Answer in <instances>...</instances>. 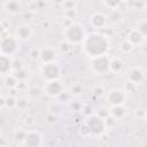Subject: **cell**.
<instances>
[{"label": "cell", "mask_w": 147, "mask_h": 147, "mask_svg": "<svg viewBox=\"0 0 147 147\" xmlns=\"http://www.w3.org/2000/svg\"><path fill=\"white\" fill-rule=\"evenodd\" d=\"M80 47L83 53L90 59L107 55L110 49V38L101 31L90 32L80 44Z\"/></svg>", "instance_id": "obj_1"}, {"label": "cell", "mask_w": 147, "mask_h": 147, "mask_svg": "<svg viewBox=\"0 0 147 147\" xmlns=\"http://www.w3.org/2000/svg\"><path fill=\"white\" fill-rule=\"evenodd\" d=\"M87 32L85 28L78 22H71L63 28V37L70 45H80L85 39Z\"/></svg>", "instance_id": "obj_2"}, {"label": "cell", "mask_w": 147, "mask_h": 147, "mask_svg": "<svg viewBox=\"0 0 147 147\" xmlns=\"http://www.w3.org/2000/svg\"><path fill=\"white\" fill-rule=\"evenodd\" d=\"M83 124L85 125L90 136H101L107 130L105 119L100 117L98 114H91L86 116Z\"/></svg>", "instance_id": "obj_3"}, {"label": "cell", "mask_w": 147, "mask_h": 147, "mask_svg": "<svg viewBox=\"0 0 147 147\" xmlns=\"http://www.w3.org/2000/svg\"><path fill=\"white\" fill-rule=\"evenodd\" d=\"M61 72H62V70H61V67L57 61L51 62V63H42L39 68V76L45 83L60 79V77L62 75Z\"/></svg>", "instance_id": "obj_4"}, {"label": "cell", "mask_w": 147, "mask_h": 147, "mask_svg": "<svg viewBox=\"0 0 147 147\" xmlns=\"http://www.w3.org/2000/svg\"><path fill=\"white\" fill-rule=\"evenodd\" d=\"M110 59L108 55H101L90 59V69L94 75L102 76L110 72Z\"/></svg>", "instance_id": "obj_5"}, {"label": "cell", "mask_w": 147, "mask_h": 147, "mask_svg": "<svg viewBox=\"0 0 147 147\" xmlns=\"http://www.w3.org/2000/svg\"><path fill=\"white\" fill-rule=\"evenodd\" d=\"M20 48V40L14 34H5L1 37L0 41V54L13 56L17 53Z\"/></svg>", "instance_id": "obj_6"}, {"label": "cell", "mask_w": 147, "mask_h": 147, "mask_svg": "<svg viewBox=\"0 0 147 147\" xmlns=\"http://www.w3.org/2000/svg\"><path fill=\"white\" fill-rule=\"evenodd\" d=\"M127 93L122 87H113L106 93V101L110 107L124 106L126 102Z\"/></svg>", "instance_id": "obj_7"}, {"label": "cell", "mask_w": 147, "mask_h": 147, "mask_svg": "<svg viewBox=\"0 0 147 147\" xmlns=\"http://www.w3.org/2000/svg\"><path fill=\"white\" fill-rule=\"evenodd\" d=\"M42 91L49 98L55 99V98H59L61 94H63L65 92V86H64V84L62 83L61 79H56V80L45 83Z\"/></svg>", "instance_id": "obj_8"}, {"label": "cell", "mask_w": 147, "mask_h": 147, "mask_svg": "<svg viewBox=\"0 0 147 147\" xmlns=\"http://www.w3.org/2000/svg\"><path fill=\"white\" fill-rule=\"evenodd\" d=\"M42 144V134L37 130H28L24 132L22 141L23 147H40Z\"/></svg>", "instance_id": "obj_9"}, {"label": "cell", "mask_w": 147, "mask_h": 147, "mask_svg": "<svg viewBox=\"0 0 147 147\" xmlns=\"http://www.w3.org/2000/svg\"><path fill=\"white\" fill-rule=\"evenodd\" d=\"M88 22L92 25V28L96 31H101L107 26L108 17L102 11H93L88 16Z\"/></svg>", "instance_id": "obj_10"}, {"label": "cell", "mask_w": 147, "mask_h": 147, "mask_svg": "<svg viewBox=\"0 0 147 147\" xmlns=\"http://www.w3.org/2000/svg\"><path fill=\"white\" fill-rule=\"evenodd\" d=\"M125 78H126V82L138 86L145 78V72L144 70L140 68V67H132L130 68L126 74H125Z\"/></svg>", "instance_id": "obj_11"}, {"label": "cell", "mask_w": 147, "mask_h": 147, "mask_svg": "<svg viewBox=\"0 0 147 147\" xmlns=\"http://www.w3.org/2000/svg\"><path fill=\"white\" fill-rule=\"evenodd\" d=\"M33 34V30L32 28L28 24V23H22L18 24L15 29V33L14 36L20 40V41H28L30 40V38Z\"/></svg>", "instance_id": "obj_12"}, {"label": "cell", "mask_w": 147, "mask_h": 147, "mask_svg": "<svg viewBox=\"0 0 147 147\" xmlns=\"http://www.w3.org/2000/svg\"><path fill=\"white\" fill-rule=\"evenodd\" d=\"M59 56V52L56 48L51 47V46H45L40 48V61L42 63H51V62H56Z\"/></svg>", "instance_id": "obj_13"}, {"label": "cell", "mask_w": 147, "mask_h": 147, "mask_svg": "<svg viewBox=\"0 0 147 147\" xmlns=\"http://www.w3.org/2000/svg\"><path fill=\"white\" fill-rule=\"evenodd\" d=\"M14 72V59L13 56L0 54V74L5 77Z\"/></svg>", "instance_id": "obj_14"}, {"label": "cell", "mask_w": 147, "mask_h": 147, "mask_svg": "<svg viewBox=\"0 0 147 147\" xmlns=\"http://www.w3.org/2000/svg\"><path fill=\"white\" fill-rule=\"evenodd\" d=\"M2 7L3 9L10 14V15H16L21 11L22 9V3L17 0H7V1H3L2 2Z\"/></svg>", "instance_id": "obj_15"}, {"label": "cell", "mask_w": 147, "mask_h": 147, "mask_svg": "<svg viewBox=\"0 0 147 147\" xmlns=\"http://www.w3.org/2000/svg\"><path fill=\"white\" fill-rule=\"evenodd\" d=\"M126 39H127L133 46H140V45H142V44L145 42V39H146V38L134 28V29H132V30H130V31L127 32Z\"/></svg>", "instance_id": "obj_16"}, {"label": "cell", "mask_w": 147, "mask_h": 147, "mask_svg": "<svg viewBox=\"0 0 147 147\" xmlns=\"http://www.w3.org/2000/svg\"><path fill=\"white\" fill-rule=\"evenodd\" d=\"M109 114H110V116H113L114 118L119 121V119H123L126 116L127 110L124 106H115V107H110Z\"/></svg>", "instance_id": "obj_17"}, {"label": "cell", "mask_w": 147, "mask_h": 147, "mask_svg": "<svg viewBox=\"0 0 147 147\" xmlns=\"http://www.w3.org/2000/svg\"><path fill=\"white\" fill-rule=\"evenodd\" d=\"M123 68H124V61L122 57L115 56V57L110 59V72L117 74V72L122 71Z\"/></svg>", "instance_id": "obj_18"}, {"label": "cell", "mask_w": 147, "mask_h": 147, "mask_svg": "<svg viewBox=\"0 0 147 147\" xmlns=\"http://www.w3.org/2000/svg\"><path fill=\"white\" fill-rule=\"evenodd\" d=\"M3 84H5V86H6L7 88L13 90V88H16V87L20 85V82H18V79L15 77L14 74H9V75H7V76L3 77Z\"/></svg>", "instance_id": "obj_19"}, {"label": "cell", "mask_w": 147, "mask_h": 147, "mask_svg": "<svg viewBox=\"0 0 147 147\" xmlns=\"http://www.w3.org/2000/svg\"><path fill=\"white\" fill-rule=\"evenodd\" d=\"M18 106V100L16 99L15 95H7L5 96V108H8V109H15L16 107Z\"/></svg>", "instance_id": "obj_20"}, {"label": "cell", "mask_w": 147, "mask_h": 147, "mask_svg": "<svg viewBox=\"0 0 147 147\" xmlns=\"http://www.w3.org/2000/svg\"><path fill=\"white\" fill-rule=\"evenodd\" d=\"M133 45L127 40V39H124V40H122L121 42H119V46H118V49L123 53V54H129V53H131L132 52V49H133Z\"/></svg>", "instance_id": "obj_21"}, {"label": "cell", "mask_w": 147, "mask_h": 147, "mask_svg": "<svg viewBox=\"0 0 147 147\" xmlns=\"http://www.w3.org/2000/svg\"><path fill=\"white\" fill-rule=\"evenodd\" d=\"M13 74L15 75V77L18 79L20 83H24V82L29 78V71H28V69H25V68L20 69V70H16V71H14Z\"/></svg>", "instance_id": "obj_22"}, {"label": "cell", "mask_w": 147, "mask_h": 147, "mask_svg": "<svg viewBox=\"0 0 147 147\" xmlns=\"http://www.w3.org/2000/svg\"><path fill=\"white\" fill-rule=\"evenodd\" d=\"M136 29L146 38V37H147V20H141V21H139Z\"/></svg>", "instance_id": "obj_23"}, {"label": "cell", "mask_w": 147, "mask_h": 147, "mask_svg": "<svg viewBox=\"0 0 147 147\" xmlns=\"http://www.w3.org/2000/svg\"><path fill=\"white\" fill-rule=\"evenodd\" d=\"M105 123H106V127L107 129H114L117 124H118V121L116 119V118H114L113 116H108V117H106L105 118Z\"/></svg>", "instance_id": "obj_24"}, {"label": "cell", "mask_w": 147, "mask_h": 147, "mask_svg": "<svg viewBox=\"0 0 147 147\" xmlns=\"http://www.w3.org/2000/svg\"><path fill=\"white\" fill-rule=\"evenodd\" d=\"M121 1H102V5L105 7H107L108 9H111V10H116L118 9V7L121 6Z\"/></svg>", "instance_id": "obj_25"}, {"label": "cell", "mask_w": 147, "mask_h": 147, "mask_svg": "<svg viewBox=\"0 0 147 147\" xmlns=\"http://www.w3.org/2000/svg\"><path fill=\"white\" fill-rule=\"evenodd\" d=\"M29 57L33 61H37V60H40V48H37V47H33L29 51Z\"/></svg>", "instance_id": "obj_26"}, {"label": "cell", "mask_w": 147, "mask_h": 147, "mask_svg": "<svg viewBox=\"0 0 147 147\" xmlns=\"http://www.w3.org/2000/svg\"><path fill=\"white\" fill-rule=\"evenodd\" d=\"M70 49H71V45H70L69 42H67L65 40H64V41H62V42H60L59 51H60L61 53L67 54V53H69V52H70Z\"/></svg>", "instance_id": "obj_27"}, {"label": "cell", "mask_w": 147, "mask_h": 147, "mask_svg": "<svg viewBox=\"0 0 147 147\" xmlns=\"http://www.w3.org/2000/svg\"><path fill=\"white\" fill-rule=\"evenodd\" d=\"M82 92H83V85H80V84L74 85V86L71 87V90H70V94H71V95H75V96L80 95Z\"/></svg>", "instance_id": "obj_28"}, {"label": "cell", "mask_w": 147, "mask_h": 147, "mask_svg": "<svg viewBox=\"0 0 147 147\" xmlns=\"http://www.w3.org/2000/svg\"><path fill=\"white\" fill-rule=\"evenodd\" d=\"M42 92H44V91L40 90V88H38V87H31V88L29 90V95H30L31 98L36 99V98H38Z\"/></svg>", "instance_id": "obj_29"}, {"label": "cell", "mask_w": 147, "mask_h": 147, "mask_svg": "<svg viewBox=\"0 0 147 147\" xmlns=\"http://www.w3.org/2000/svg\"><path fill=\"white\" fill-rule=\"evenodd\" d=\"M76 13H77V10H76V9H70V10H64V15H65V18H68L69 21H71V22H72V20H74V17L76 16Z\"/></svg>", "instance_id": "obj_30"}, {"label": "cell", "mask_w": 147, "mask_h": 147, "mask_svg": "<svg viewBox=\"0 0 147 147\" xmlns=\"http://www.w3.org/2000/svg\"><path fill=\"white\" fill-rule=\"evenodd\" d=\"M23 68H25L24 64H23V62L21 60H18V59H14V71L20 70V69H23Z\"/></svg>", "instance_id": "obj_31"}, {"label": "cell", "mask_w": 147, "mask_h": 147, "mask_svg": "<svg viewBox=\"0 0 147 147\" xmlns=\"http://www.w3.org/2000/svg\"><path fill=\"white\" fill-rule=\"evenodd\" d=\"M62 5H63V7H64V10H70V9H76V5H77V3L70 1V2H63Z\"/></svg>", "instance_id": "obj_32"}, {"label": "cell", "mask_w": 147, "mask_h": 147, "mask_svg": "<svg viewBox=\"0 0 147 147\" xmlns=\"http://www.w3.org/2000/svg\"><path fill=\"white\" fill-rule=\"evenodd\" d=\"M56 115L55 114H52V113H49V114H47V116H46V122L47 123H49V124H53V123H55L56 122Z\"/></svg>", "instance_id": "obj_33"}, {"label": "cell", "mask_w": 147, "mask_h": 147, "mask_svg": "<svg viewBox=\"0 0 147 147\" xmlns=\"http://www.w3.org/2000/svg\"><path fill=\"white\" fill-rule=\"evenodd\" d=\"M94 94H95V95H98V96L103 95V94H105V88H103L101 85L96 86V87L94 88Z\"/></svg>", "instance_id": "obj_34"}, {"label": "cell", "mask_w": 147, "mask_h": 147, "mask_svg": "<svg viewBox=\"0 0 147 147\" xmlns=\"http://www.w3.org/2000/svg\"><path fill=\"white\" fill-rule=\"evenodd\" d=\"M0 106H1V108H5V96L3 95L0 99Z\"/></svg>", "instance_id": "obj_35"}, {"label": "cell", "mask_w": 147, "mask_h": 147, "mask_svg": "<svg viewBox=\"0 0 147 147\" xmlns=\"http://www.w3.org/2000/svg\"><path fill=\"white\" fill-rule=\"evenodd\" d=\"M145 119H146V121H147V111H146V113H145Z\"/></svg>", "instance_id": "obj_36"}, {"label": "cell", "mask_w": 147, "mask_h": 147, "mask_svg": "<svg viewBox=\"0 0 147 147\" xmlns=\"http://www.w3.org/2000/svg\"><path fill=\"white\" fill-rule=\"evenodd\" d=\"M146 9H147V8H146Z\"/></svg>", "instance_id": "obj_37"}]
</instances>
